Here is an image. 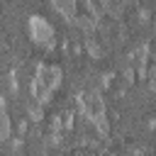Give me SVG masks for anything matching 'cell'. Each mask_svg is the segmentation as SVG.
<instances>
[{
    "mask_svg": "<svg viewBox=\"0 0 156 156\" xmlns=\"http://www.w3.org/2000/svg\"><path fill=\"white\" fill-rule=\"evenodd\" d=\"M112 78H115V76H112V73H105V76H102V85H105V88H107V85H110V83H112Z\"/></svg>",
    "mask_w": 156,
    "mask_h": 156,
    "instance_id": "obj_10",
    "label": "cell"
},
{
    "mask_svg": "<svg viewBox=\"0 0 156 156\" xmlns=\"http://www.w3.org/2000/svg\"><path fill=\"white\" fill-rule=\"evenodd\" d=\"M76 102L80 107V115L102 136H107L110 134V119H107V107H105V100L100 98V93L98 90H80L76 95Z\"/></svg>",
    "mask_w": 156,
    "mask_h": 156,
    "instance_id": "obj_1",
    "label": "cell"
},
{
    "mask_svg": "<svg viewBox=\"0 0 156 156\" xmlns=\"http://www.w3.org/2000/svg\"><path fill=\"white\" fill-rule=\"evenodd\" d=\"M10 134H12L10 115H7V110H0V144H2V141H7V139H10Z\"/></svg>",
    "mask_w": 156,
    "mask_h": 156,
    "instance_id": "obj_5",
    "label": "cell"
},
{
    "mask_svg": "<svg viewBox=\"0 0 156 156\" xmlns=\"http://www.w3.org/2000/svg\"><path fill=\"white\" fill-rule=\"evenodd\" d=\"M27 115H29V119L32 122H41L44 119V112H41V105H37L34 100L27 105Z\"/></svg>",
    "mask_w": 156,
    "mask_h": 156,
    "instance_id": "obj_8",
    "label": "cell"
},
{
    "mask_svg": "<svg viewBox=\"0 0 156 156\" xmlns=\"http://www.w3.org/2000/svg\"><path fill=\"white\" fill-rule=\"evenodd\" d=\"M0 110H5V98L0 95Z\"/></svg>",
    "mask_w": 156,
    "mask_h": 156,
    "instance_id": "obj_11",
    "label": "cell"
},
{
    "mask_svg": "<svg viewBox=\"0 0 156 156\" xmlns=\"http://www.w3.org/2000/svg\"><path fill=\"white\" fill-rule=\"evenodd\" d=\"M149 20H151V12H149L146 7H141V10H139V22H141V24H149Z\"/></svg>",
    "mask_w": 156,
    "mask_h": 156,
    "instance_id": "obj_9",
    "label": "cell"
},
{
    "mask_svg": "<svg viewBox=\"0 0 156 156\" xmlns=\"http://www.w3.org/2000/svg\"><path fill=\"white\" fill-rule=\"evenodd\" d=\"M51 5L66 22H73L78 17V0H51Z\"/></svg>",
    "mask_w": 156,
    "mask_h": 156,
    "instance_id": "obj_3",
    "label": "cell"
},
{
    "mask_svg": "<svg viewBox=\"0 0 156 156\" xmlns=\"http://www.w3.org/2000/svg\"><path fill=\"white\" fill-rule=\"evenodd\" d=\"M83 41H85V49H88L90 58H102V46L98 44V39H95V37H85Z\"/></svg>",
    "mask_w": 156,
    "mask_h": 156,
    "instance_id": "obj_6",
    "label": "cell"
},
{
    "mask_svg": "<svg viewBox=\"0 0 156 156\" xmlns=\"http://www.w3.org/2000/svg\"><path fill=\"white\" fill-rule=\"evenodd\" d=\"M73 24H76V27H78V29H80L85 37H95V29L100 27V24H98V22H95L90 15H78V17L73 20Z\"/></svg>",
    "mask_w": 156,
    "mask_h": 156,
    "instance_id": "obj_4",
    "label": "cell"
},
{
    "mask_svg": "<svg viewBox=\"0 0 156 156\" xmlns=\"http://www.w3.org/2000/svg\"><path fill=\"white\" fill-rule=\"evenodd\" d=\"M27 29H29V37H32L34 44H39V46H44V49H54V46H56V32H54V27H51V22H49L46 17L32 15Z\"/></svg>",
    "mask_w": 156,
    "mask_h": 156,
    "instance_id": "obj_2",
    "label": "cell"
},
{
    "mask_svg": "<svg viewBox=\"0 0 156 156\" xmlns=\"http://www.w3.org/2000/svg\"><path fill=\"white\" fill-rule=\"evenodd\" d=\"M83 2H85V7L90 10V17L100 24V20H102V15H105V12H102V7H100V2H98V0H83Z\"/></svg>",
    "mask_w": 156,
    "mask_h": 156,
    "instance_id": "obj_7",
    "label": "cell"
}]
</instances>
